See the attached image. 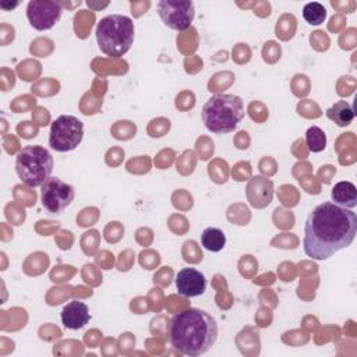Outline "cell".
Segmentation results:
<instances>
[{"mask_svg": "<svg viewBox=\"0 0 357 357\" xmlns=\"http://www.w3.org/2000/svg\"><path fill=\"white\" fill-rule=\"evenodd\" d=\"M53 156L40 145L22 148L15 156V170L20 180L28 187H40L53 172Z\"/></svg>", "mask_w": 357, "mask_h": 357, "instance_id": "cell-5", "label": "cell"}, {"mask_svg": "<svg viewBox=\"0 0 357 357\" xmlns=\"http://www.w3.org/2000/svg\"><path fill=\"white\" fill-rule=\"evenodd\" d=\"M84 138V124L75 116L61 114L50 126L49 145L57 152L75 149Z\"/></svg>", "mask_w": 357, "mask_h": 357, "instance_id": "cell-6", "label": "cell"}, {"mask_svg": "<svg viewBox=\"0 0 357 357\" xmlns=\"http://www.w3.org/2000/svg\"><path fill=\"white\" fill-rule=\"evenodd\" d=\"M176 287L184 297H197L205 291L206 279L195 268H183L176 276Z\"/></svg>", "mask_w": 357, "mask_h": 357, "instance_id": "cell-10", "label": "cell"}, {"mask_svg": "<svg viewBox=\"0 0 357 357\" xmlns=\"http://www.w3.org/2000/svg\"><path fill=\"white\" fill-rule=\"evenodd\" d=\"M95 33L102 53L121 57L134 42V22L130 17L121 14L106 15L98 22Z\"/></svg>", "mask_w": 357, "mask_h": 357, "instance_id": "cell-4", "label": "cell"}, {"mask_svg": "<svg viewBox=\"0 0 357 357\" xmlns=\"http://www.w3.org/2000/svg\"><path fill=\"white\" fill-rule=\"evenodd\" d=\"M303 18L310 25H319L326 18V10L321 3L310 1L303 8Z\"/></svg>", "mask_w": 357, "mask_h": 357, "instance_id": "cell-16", "label": "cell"}, {"mask_svg": "<svg viewBox=\"0 0 357 357\" xmlns=\"http://www.w3.org/2000/svg\"><path fill=\"white\" fill-rule=\"evenodd\" d=\"M332 202L347 209L357 205V188L351 181H339L332 188Z\"/></svg>", "mask_w": 357, "mask_h": 357, "instance_id": "cell-13", "label": "cell"}, {"mask_svg": "<svg viewBox=\"0 0 357 357\" xmlns=\"http://www.w3.org/2000/svg\"><path fill=\"white\" fill-rule=\"evenodd\" d=\"M61 6L52 0H31L26 6V17L32 28L47 31L56 25L61 17Z\"/></svg>", "mask_w": 357, "mask_h": 357, "instance_id": "cell-9", "label": "cell"}, {"mask_svg": "<svg viewBox=\"0 0 357 357\" xmlns=\"http://www.w3.org/2000/svg\"><path fill=\"white\" fill-rule=\"evenodd\" d=\"M243 117V99L233 93L213 95L202 107V121L205 127L215 134H227L234 131Z\"/></svg>", "mask_w": 357, "mask_h": 357, "instance_id": "cell-3", "label": "cell"}, {"mask_svg": "<svg viewBox=\"0 0 357 357\" xmlns=\"http://www.w3.org/2000/svg\"><path fill=\"white\" fill-rule=\"evenodd\" d=\"M89 319H91L89 308L82 301L73 300L68 304H66L61 311V324L67 329H73V331L79 329L85 326Z\"/></svg>", "mask_w": 357, "mask_h": 357, "instance_id": "cell-11", "label": "cell"}, {"mask_svg": "<svg viewBox=\"0 0 357 357\" xmlns=\"http://www.w3.org/2000/svg\"><path fill=\"white\" fill-rule=\"evenodd\" d=\"M305 142L311 152L318 153V152H322L326 146V135L319 127L312 126L305 132Z\"/></svg>", "mask_w": 357, "mask_h": 357, "instance_id": "cell-17", "label": "cell"}, {"mask_svg": "<svg viewBox=\"0 0 357 357\" xmlns=\"http://www.w3.org/2000/svg\"><path fill=\"white\" fill-rule=\"evenodd\" d=\"M201 244L204 245L205 250L218 252L223 250V247L226 245V236L218 227H206L201 233Z\"/></svg>", "mask_w": 357, "mask_h": 357, "instance_id": "cell-15", "label": "cell"}, {"mask_svg": "<svg viewBox=\"0 0 357 357\" xmlns=\"http://www.w3.org/2000/svg\"><path fill=\"white\" fill-rule=\"evenodd\" d=\"M158 14L162 22L173 31H185L194 21L195 6L191 0H160Z\"/></svg>", "mask_w": 357, "mask_h": 357, "instance_id": "cell-7", "label": "cell"}, {"mask_svg": "<svg viewBox=\"0 0 357 357\" xmlns=\"http://www.w3.org/2000/svg\"><path fill=\"white\" fill-rule=\"evenodd\" d=\"M357 234V216L333 202L317 205L304 223V252L312 259H328L349 247Z\"/></svg>", "mask_w": 357, "mask_h": 357, "instance_id": "cell-1", "label": "cell"}, {"mask_svg": "<svg viewBox=\"0 0 357 357\" xmlns=\"http://www.w3.org/2000/svg\"><path fill=\"white\" fill-rule=\"evenodd\" d=\"M218 339V324L204 310L187 308L169 324V340L181 354L197 357L206 353Z\"/></svg>", "mask_w": 357, "mask_h": 357, "instance_id": "cell-2", "label": "cell"}, {"mask_svg": "<svg viewBox=\"0 0 357 357\" xmlns=\"http://www.w3.org/2000/svg\"><path fill=\"white\" fill-rule=\"evenodd\" d=\"M17 4H18V3H11V4L0 3V7H1V8H7V10H8V8H14V7H17Z\"/></svg>", "mask_w": 357, "mask_h": 357, "instance_id": "cell-18", "label": "cell"}, {"mask_svg": "<svg viewBox=\"0 0 357 357\" xmlns=\"http://www.w3.org/2000/svg\"><path fill=\"white\" fill-rule=\"evenodd\" d=\"M326 117L339 127L349 126L354 119L353 106L346 100H337L333 106L326 110Z\"/></svg>", "mask_w": 357, "mask_h": 357, "instance_id": "cell-14", "label": "cell"}, {"mask_svg": "<svg viewBox=\"0 0 357 357\" xmlns=\"http://www.w3.org/2000/svg\"><path fill=\"white\" fill-rule=\"evenodd\" d=\"M251 187H254L257 191H247V198L250 204L255 208H265L266 205L271 204L272 195H273V184L271 180L262 177V176H255L251 178L248 183Z\"/></svg>", "mask_w": 357, "mask_h": 357, "instance_id": "cell-12", "label": "cell"}, {"mask_svg": "<svg viewBox=\"0 0 357 357\" xmlns=\"http://www.w3.org/2000/svg\"><path fill=\"white\" fill-rule=\"evenodd\" d=\"M74 195V187L57 177H50L40 185L42 206L49 213L63 212L73 202Z\"/></svg>", "mask_w": 357, "mask_h": 357, "instance_id": "cell-8", "label": "cell"}]
</instances>
